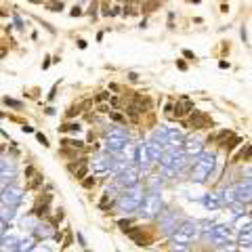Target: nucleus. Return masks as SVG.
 I'll use <instances>...</instances> for the list:
<instances>
[{
  "label": "nucleus",
  "instance_id": "0eeeda50",
  "mask_svg": "<svg viewBox=\"0 0 252 252\" xmlns=\"http://www.w3.org/2000/svg\"><path fill=\"white\" fill-rule=\"evenodd\" d=\"M114 164H116V162H114V158H111V156H107V153L103 156V153H101V156H97V158L92 160V170H95L97 174H101V172L111 170V168H114Z\"/></svg>",
  "mask_w": 252,
  "mask_h": 252
},
{
  "label": "nucleus",
  "instance_id": "39448f33",
  "mask_svg": "<svg viewBox=\"0 0 252 252\" xmlns=\"http://www.w3.org/2000/svg\"><path fill=\"white\" fill-rule=\"evenodd\" d=\"M21 198H23V193H21V189H19L17 185H6V187L2 189V193H0L2 204L8 206V208L19 206V204H21Z\"/></svg>",
  "mask_w": 252,
  "mask_h": 252
},
{
  "label": "nucleus",
  "instance_id": "6ab92c4d",
  "mask_svg": "<svg viewBox=\"0 0 252 252\" xmlns=\"http://www.w3.org/2000/svg\"><path fill=\"white\" fill-rule=\"evenodd\" d=\"M61 130H63V132H78L80 126L78 124H65V126H61Z\"/></svg>",
  "mask_w": 252,
  "mask_h": 252
},
{
  "label": "nucleus",
  "instance_id": "2eb2a0df",
  "mask_svg": "<svg viewBox=\"0 0 252 252\" xmlns=\"http://www.w3.org/2000/svg\"><path fill=\"white\" fill-rule=\"evenodd\" d=\"M36 235H38V237H50V235H53L50 225H36Z\"/></svg>",
  "mask_w": 252,
  "mask_h": 252
},
{
  "label": "nucleus",
  "instance_id": "f704fd0d",
  "mask_svg": "<svg viewBox=\"0 0 252 252\" xmlns=\"http://www.w3.org/2000/svg\"><path fill=\"white\" fill-rule=\"evenodd\" d=\"M4 57H6V48H4V46H0V59H4Z\"/></svg>",
  "mask_w": 252,
  "mask_h": 252
},
{
  "label": "nucleus",
  "instance_id": "6e6552de",
  "mask_svg": "<svg viewBox=\"0 0 252 252\" xmlns=\"http://www.w3.org/2000/svg\"><path fill=\"white\" fill-rule=\"evenodd\" d=\"M126 143V132L124 130H114V132H109V137H107V149H111V151H118V149H122Z\"/></svg>",
  "mask_w": 252,
  "mask_h": 252
},
{
  "label": "nucleus",
  "instance_id": "f8f14e48",
  "mask_svg": "<svg viewBox=\"0 0 252 252\" xmlns=\"http://www.w3.org/2000/svg\"><path fill=\"white\" fill-rule=\"evenodd\" d=\"M189 111H193V103L191 101H187V99H183L181 103H176L174 105V116L176 118H183L185 114H189Z\"/></svg>",
  "mask_w": 252,
  "mask_h": 252
},
{
  "label": "nucleus",
  "instance_id": "cd10ccee",
  "mask_svg": "<svg viewBox=\"0 0 252 252\" xmlns=\"http://www.w3.org/2000/svg\"><path fill=\"white\" fill-rule=\"evenodd\" d=\"M72 242H74V237H72V235H67V237H65V242H63L61 246H63V248H69V246H72Z\"/></svg>",
  "mask_w": 252,
  "mask_h": 252
},
{
  "label": "nucleus",
  "instance_id": "f257e3e1",
  "mask_svg": "<svg viewBox=\"0 0 252 252\" xmlns=\"http://www.w3.org/2000/svg\"><path fill=\"white\" fill-rule=\"evenodd\" d=\"M141 202H143V191H141L139 187H128L124 193L118 198V206H120V210H124V212L139 210Z\"/></svg>",
  "mask_w": 252,
  "mask_h": 252
},
{
  "label": "nucleus",
  "instance_id": "f03ea898",
  "mask_svg": "<svg viewBox=\"0 0 252 252\" xmlns=\"http://www.w3.org/2000/svg\"><path fill=\"white\" fill-rule=\"evenodd\" d=\"M214 168V153H208L204 151L200 156V160L193 164V170H191V179H195L198 183L206 181V176L210 174V170Z\"/></svg>",
  "mask_w": 252,
  "mask_h": 252
},
{
  "label": "nucleus",
  "instance_id": "7ed1b4c3",
  "mask_svg": "<svg viewBox=\"0 0 252 252\" xmlns=\"http://www.w3.org/2000/svg\"><path fill=\"white\" fill-rule=\"evenodd\" d=\"M162 208V200H160V195L158 193H147V195H143V202H141V214L145 216V218H151V216H156L158 212Z\"/></svg>",
  "mask_w": 252,
  "mask_h": 252
},
{
  "label": "nucleus",
  "instance_id": "9b49d317",
  "mask_svg": "<svg viewBox=\"0 0 252 252\" xmlns=\"http://www.w3.org/2000/svg\"><path fill=\"white\" fill-rule=\"evenodd\" d=\"M72 170H74V176L78 179V181H82L84 176H88V162L86 160H78L76 164H72Z\"/></svg>",
  "mask_w": 252,
  "mask_h": 252
},
{
  "label": "nucleus",
  "instance_id": "ddd939ff",
  "mask_svg": "<svg viewBox=\"0 0 252 252\" xmlns=\"http://www.w3.org/2000/svg\"><path fill=\"white\" fill-rule=\"evenodd\" d=\"M0 252H19V244H17V240L11 237L8 242H4V244L0 246Z\"/></svg>",
  "mask_w": 252,
  "mask_h": 252
},
{
  "label": "nucleus",
  "instance_id": "423d86ee",
  "mask_svg": "<svg viewBox=\"0 0 252 252\" xmlns=\"http://www.w3.org/2000/svg\"><path fill=\"white\" fill-rule=\"evenodd\" d=\"M137 183H139V168L137 166L126 168L124 172L118 176V181H116V185H124V187H134Z\"/></svg>",
  "mask_w": 252,
  "mask_h": 252
},
{
  "label": "nucleus",
  "instance_id": "7c9ffc66",
  "mask_svg": "<svg viewBox=\"0 0 252 252\" xmlns=\"http://www.w3.org/2000/svg\"><path fill=\"white\" fill-rule=\"evenodd\" d=\"M4 225H6V223H2V221H0V240H2V237H4V233H6V227H4Z\"/></svg>",
  "mask_w": 252,
  "mask_h": 252
},
{
  "label": "nucleus",
  "instance_id": "bb28decb",
  "mask_svg": "<svg viewBox=\"0 0 252 252\" xmlns=\"http://www.w3.org/2000/svg\"><path fill=\"white\" fill-rule=\"evenodd\" d=\"M36 137H38V141H40V143H42V145H44V147H48V141H46V137H44L42 132H38Z\"/></svg>",
  "mask_w": 252,
  "mask_h": 252
},
{
  "label": "nucleus",
  "instance_id": "20e7f679",
  "mask_svg": "<svg viewBox=\"0 0 252 252\" xmlns=\"http://www.w3.org/2000/svg\"><path fill=\"white\" fill-rule=\"evenodd\" d=\"M198 231H200V227H198V223H193V221H187V223H183L176 231H174V244H187V242H191L195 235H198Z\"/></svg>",
  "mask_w": 252,
  "mask_h": 252
},
{
  "label": "nucleus",
  "instance_id": "58836bf2",
  "mask_svg": "<svg viewBox=\"0 0 252 252\" xmlns=\"http://www.w3.org/2000/svg\"><path fill=\"white\" fill-rule=\"evenodd\" d=\"M32 2H42V0H32Z\"/></svg>",
  "mask_w": 252,
  "mask_h": 252
},
{
  "label": "nucleus",
  "instance_id": "5701e85b",
  "mask_svg": "<svg viewBox=\"0 0 252 252\" xmlns=\"http://www.w3.org/2000/svg\"><path fill=\"white\" fill-rule=\"evenodd\" d=\"M80 111H82V109H80V105H74V107H69V109H67V116H69V118H74V116H78Z\"/></svg>",
  "mask_w": 252,
  "mask_h": 252
},
{
  "label": "nucleus",
  "instance_id": "393cba45",
  "mask_svg": "<svg viewBox=\"0 0 252 252\" xmlns=\"http://www.w3.org/2000/svg\"><path fill=\"white\" fill-rule=\"evenodd\" d=\"M34 174H36V168H34V166H27V168H25V179H32Z\"/></svg>",
  "mask_w": 252,
  "mask_h": 252
},
{
  "label": "nucleus",
  "instance_id": "a878e982",
  "mask_svg": "<svg viewBox=\"0 0 252 252\" xmlns=\"http://www.w3.org/2000/svg\"><path fill=\"white\" fill-rule=\"evenodd\" d=\"M118 225H120L122 231H128V229H130V221H118Z\"/></svg>",
  "mask_w": 252,
  "mask_h": 252
},
{
  "label": "nucleus",
  "instance_id": "a211bd4d",
  "mask_svg": "<svg viewBox=\"0 0 252 252\" xmlns=\"http://www.w3.org/2000/svg\"><path fill=\"white\" fill-rule=\"evenodd\" d=\"M95 183H97L95 176H84V179H82V187H84V189H92Z\"/></svg>",
  "mask_w": 252,
  "mask_h": 252
},
{
  "label": "nucleus",
  "instance_id": "72a5a7b5",
  "mask_svg": "<svg viewBox=\"0 0 252 252\" xmlns=\"http://www.w3.org/2000/svg\"><path fill=\"white\" fill-rule=\"evenodd\" d=\"M185 57H187V59H195V55H193L191 50H185Z\"/></svg>",
  "mask_w": 252,
  "mask_h": 252
},
{
  "label": "nucleus",
  "instance_id": "f3484780",
  "mask_svg": "<svg viewBox=\"0 0 252 252\" xmlns=\"http://www.w3.org/2000/svg\"><path fill=\"white\" fill-rule=\"evenodd\" d=\"M248 151H250V145H248V143H246V145H244V149H242V151H240V153H237V156H235V160H233V162H242V160H244V158H246V160H248Z\"/></svg>",
  "mask_w": 252,
  "mask_h": 252
},
{
  "label": "nucleus",
  "instance_id": "c9c22d12",
  "mask_svg": "<svg viewBox=\"0 0 252 252\" xmlns=\"http://www.w3.org/2000/svg\"><path fill=\"white\" fill-rule=\"evenodd\" d=\"M128 78H130L132 82H137V80H139V76H137V74H128Z\"/></svg>",
  "mask_w": 252,
  "mask_h": 252
},
{
  "label": "nucleus",
  "instance_id": "b1692460",
  "mask_svg": "<svg viewBox=\"0 0 252 252\" xmlns=\"http://www.w3.org/2000/svg\"><path fill=\"white\" fill-rule=\"evenodd\" d=\"M109 116H111V120H116V122H120V124H124V122H126L124 116H120V114H116V111H111Z\"/></svg>",
  "mask_w": 252,
  "mask_h": 252
},
{
  "label": "nucleus",
  "instance_id": "4be33fe9",
  "mask_svg": "<svg viewBox=\"0 0 252 252\" xmlns=\"http://www.w3.org/2000/svg\"><path fill=\"white\" fill-rule=\"evenodd\" d=\"M40 183H42V174H36V179H34V181H32V183L27 185V189H36V187H38Z\"/></svg>",
  "mask_w": 252,
  "mask_h": 252
},
{
  "label": "nucleus",
  "instance_id": "1a4fd4ad",
  "mask_svg": "<svg viewBox=\"0 0 252 252\" xmlns=\"http://www.w3.org/2000/svg\"><path fill=\"white\" fill-rule=\"evenodd\" d=\"M187 126H191V128H208V126H212V120L202 111H193Z\"/></svg>",
  "mask_w": 252,
  "mask_h": 252
},
{
  "label": "nucleus",
  "instance_id": "412c9836",
  "mask_svg": "<svg viewBox=\"0 0 252 252\" xmlns=\"http://www.w3.org/2000/svg\"><path fill=\"white\" fill-rule=\"evenodd\" d=\"M240 244H242V246H246V248L250 246V229L246 231V235H242V237H240Z\"/></svg>",
  "mask_w": 252,
  "mask_h": 252
},
{
  "label": "nucleus",
  "instance_id": "2f4dec72",
  "mask_svg": "<svg viewBox=\"0 0 252 252\" xmlns=\"http://www.w3.org/2000/svg\"><path fill=\"white\" fill-rule=\"evenodd\" d=\"M72 15H74V17H78V15H82V11H80V6H74V8H72Z\"/></svg>",
  "mask_w": 252,
  "mask_h": 252
},
{
  "label": "nucleus",
  "instance_id": "e433bc0d",
  "mask_svg": "<svg viewBox=\"0 0 252 252\" xmlns=\"http://www.w3.org/2000/svg\"><path fill=\"white\" fill-rule=\"evenodd\" d=\"M2 118H4V114H2V111H0V120H2Z\"/></svg>",
  "mask_w": 252,
  "mask_h": 252
},
{
  "label": "nucleus",
  "instance_id": "4468645a",
  "mask_svg": "<svg viewBox=\"0 0 252 252\" xmlns=\"http://www.w3.org/2000/svg\"><path fill=\"white\" fill-rule=\"evenodd\" d=\"M221 204H223V200H221L216 193H210L208 198H206V206H208V208H212V210H216Z\"/></svg>",
  "mask_w": 252,
  "mask_h": 252
},
{
  "label": "nucleus",
  "instance_id": "aec40b11",
  "mask_svg": "<svg viewBox=\"0 0 252 252\" xmlns=\"http://www.w3.org/2000/svg\"><path fill=\"white\" fill-rule=\"evenodd\" d=\"M4 101H6V105H11V107H15V109H21V107H23V103H21V101H15V99H8V97H6Z\"/></svg>",
  "mask_w": 252,
  "mask_h": 252
},
{
  "label": "nucleus",
  "instance_id": "473e14b6",
  "mask_svg": "<svg viewBox=\"0 0 252 252\" xmlns=\"http://www.w3.org/2000/svg\"><path fill=\"white\" fill-rule=\"evenodd\" d=\"M237 143H240V139H233V141H231V143H229V147H227V149H229V151H231V149H233V147H237Z\"/></svg>",
  "mask_w": 252,
  "mask_h": 252
},
{
  "label": "nucleus",
  "instance_id": "4c0bfd02",
  "mask_svg": "<svg viewBox=\"0 0 252 252\" xmlns=\"http://www.w3.org/2000/svg\"><path fill=\"white\" fill-rule=\"evenodd\" d=\"M189 2H200V0H189Z\"/></svg>",
  "mask_w": 252,
  "mask_h": 252
},
{
  "label": "nucleus",
  "instance_id": "9d476101",
  "mask_svg": "<svg viewBox=\"0 0 252 252\" xmlns=\"http://www.w3.org/2000/svg\"><path fill=\"white\" fill-rule=\"evenodd\" d=\"M183 149H185V153H202V141L198 139V137H189L187 141H185V145H183Z\"/></svg>",
  "mask_w": 252,
  "mask_h": 252
},
{
  "label": "nucleus",
  "instance_id": "c85d7f7f",
  "mask_svg": "<svg viewBox=\"0 0 252 252\" xmlns=\"http://www.w3.org/2000/svg\"><path fill=\"white\" fill-rule=\"evenodd\" d=\"M156 6H158V2H147V4H145V11H153Z\"/></svg>",
  "mask_w": 252,
  "mask_h": 252
},
{
  "label": "nucleus",
  "instance_id": "dca6fc26",
  "mask_svg": "<svg viewBox=\"0 0 252 252\" xmlns=\"http://www.w3.org/2000/svg\"><path fill=\"white\" fill-rule=\"evenodd\" d=\"M223 200H225L227 204H233V202H235V187H229V189H225V195H223Z\"/></svg>",
  "mask_w": 252,
  "mask_h": 252
},
{
  "label": "nucleus",
  "instance_id": "c756f323",
  "mask_svg": "<svg viewBox=\"0 0 252 252\" xmlns=\"http://www.w3.org/2000/svg\"><path fill=\"white\" fill-rule=\"evenodd\" d=\"M105 99H109V95H107V92H101V95H97L95 101H105Z\"/></svg>",
  "mask_w": 252,
  "mask_h": 252
}]
</instances>
